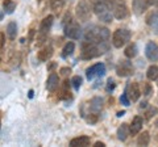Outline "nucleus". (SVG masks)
I'll return each instance as SVG.
<instances>
[{"mask_svg": "<svg viewBox=\"0 0 158 147\" xmlns=\"http://www.w3.org/2000/svg\"><path fill=\"white\" fill-rule=\"evenodd\" d=\"M142 124H144V120H142V117L140 116H136L135 118H133L132 124H131V134L132 135H137L138 133L141 131L142 129Z\"/></svg>", "mask_w": 158, "mask_h": 147, "instance_id": "nucleus-12", "label": "nucleus"}, {"mask_svg": "<svg viewBox=\"0 0 158 147\" xmlns=\"http://www.w3.org/2000/svg\"><path fill=\"white\" fill-rule=\"evenodd\" d=\"M40 2H42V0H40Z\"/></svg>", "mask_w": 158, "mask_h": 147, "instance_id": "nucleus-42", "label": "nucleus"}, {"mask_svg": "<svg viewBox=\"0 0 158 147\" xmlns=\"http://www.w3.org/2000/svg\"><path fill=\"white\" fill-rule=\"evenodd\" d=\"M7 36H8V38L11 41H13L15 38H16V36H17V25H16V22L15 21H11L7 25Z\"/></svg>", "mask_w": 158, "mask_h": 147, "instance_id": "nucleus-19", "label": "nucleus"}, {"mask_svg": "<svg viewBox=\"0 0 158 147\" xmlns=\"http://www.w3.org/2000/svg\"><path fill=\"white\" fill-rule=\"evenodd\" d=\"M128 97H129V96H128L127 92H125V93H123L121 97H120V101H121L124 105H129V104H131V101H129L131 99H128Z\"/></svg>", "mask_w": 158, "mask_h": 147, "instance_id": "nucleus-31", "label": "nucleus"}, {"mask_svg": "<svg viewBox=\"0 0 158 147\" xmlns=\"http://www.w3.org/2000/svg\"><path fill=\"white\" fill-rule=\"evenodd\" d=\"M65 3H66V0H52L50 7H52V9L56 13H59L62 11L63 6H65Z\"/></svg>", "mask_w": 158, "mask_h": 147, "instance_id": "nucleus-23", "label": "nucleus"}, {"mask_svg": "<svg viewBox=\"0 0 158 147\" xmlns=\"http://www.w3.org/2000/svg\"><path fill=\"white\" fill-rule=\"evenodd\" d=\"M56 66H57V63H54V62H53V63H50V65L48 66V70H49V71H52V70H53V68L56 67Z\"/></svg>", "mask_w": 158, "mask_h": 147, "instance_id": "nucleus-35", "label": "nucleus"}, {"mask_svg": "<svg viewBox=\"0 0 158 147\" xmlns=\"http://www.w3.org/2000/svg\"><path fill=\"white\" fill-rule=\"evenodd\" d=\"M131 134V127L128 126V124H121L120 126H118L117 129V138L120 139L121 142L127 141V138L129 137Z\"/></svg>", "mask_w": 158, "mask_h": 147, "instance_id": "nucleus-15", "label": "nucleus"}, {"mask_svg": "<svg viewBox=\"0 0 158 147\" xmlns=\"http://www.w3.org/2000/svg\"><path fill=\"white\" fill-rule=\"evenodd\" d=\"M4 9H6L7 13H12L15 11V8H16V4H15L13 2H11V0H4Z\"/></svg>", "mask_w": 158, "mask_h": 147, "instance_id": "nucleus-25", "label": "nucleus"}, {"mask_svg": "<svg viewBox=\"0 0 158 147\" xmlns=\"http://www.w3.org/2000/svg\"><path fill=\"white\" fill-rule=\"evenodd\" d=\"M145 55L149 61L152 62H157L158 61V45L156 42H148L146 47H145Z\"/></svg>", "mask_w": 158, "mask_h": 147, "instance_id": "nucleus-8", "label": "nucleus"}, {"mask_svg": "<svg viewBox=\"0 0 158 147\" xmlns=\"http://www.w3.org/2000/svg\"><path fill=\"white\" fill-rule=\"evenodd\" d=\"M87 122L88 124H91V125H94V124H96L98 122V116L95 114V113H92V114H90L87 117Z\"/></svg>", "mask_w": 158, "mask_h": 147, "instance_id": "nucleus-30", "label": "nucleus"}, {"mask_svg": "<svg viewBox=\"0 0 158 147\" xmlns=\"http://www.w3.org/2000/svg\"><path fill=\"white\" fill-rule=\"evenodd\" d=\"M53 54H54L53 47L52 46H46V47H44V49H41V50L38 51L37 58H38L40 62H46L53 57Z\"/></svg>", "mask_w": 158, "mask_h": 147, "instance_id": "nucleus-14", "label": "nucleus"}, {"mask_svg": "<svg viewBox=\"0 0 158 147\" xmlns=\"http://www.w3.org/2000/svg\"><path fill=\"white\" fill-rule=\"evenodd\" d=\"M74 50H75V45H74V42H67L65 45V47H63V50H62V57L67 58L69 55H71V54L74 53Z\"/></svg>", "mask_w": 158, "mask_h": 147, "instance_id": "nucleus-24", "label": "nucleus"}, {"mask_svg": "<svg viewBox=\"0 0 158 147\" xmlns=\"http://www.w3.org/2000/svg\"><path fill=\"white\" fill-rule=\"evenodd\" d=\"M91 2H94V3H96V2H98V0H91Z\"/></svg>", "mask_w": 158, "mask_h": 147, "instance_id": "nucleus-40", "label": "nucleus"}, {"mask_svg": "<svg viewBox=\"0 0 158 147\" xmlns=\"http://www.w3.org/2000/svg\"><path fill=\"white\" fill-rule=\"evenodd\" d=\"M127 93H128V96H129V99L132 101H137L138 99H140L141 91H140V85H138V83H136V81L131 83V84L128 85Z\"/></svg>", "mask_w": 158, "mask_h": 147, "instance_id": "nucleus-10", "label": "nucleus"}, {"mask_svg": "<svg viewBox=\"0 0 158 147\" xmlns=\"http://www.w3.org/2000/svg\"><path fill=\"white\" fill-rule=\"evenodd\" d=\"M146 2H148V6H153V4H156V2H157V0H146Z\"/></svg>", "mask_w": 158, "mask_h": 147, "instance_id": "nucleus-36", "label": "nucleus"}, {"mask_svg": "<svg viewBox=\"0 0 158 147\" xmlns=\"http://www.w3.org/2000/svg\"><path fill=\"white\" fill-rule=\"evenodd\" d=\"M115 87H116V84H115V81H113V79H108V81H107V92H112L113 89H115Z\"/></svg>", "mask_w": 158, "mask_h": 147, "instance_id": "nucleus-28", "label": "nucleus"}, {"mask_svg": "<svg viewBox=\"0 0 158 147\" xmlns=\"http://www.w3.org/2000/svg\"><path fill=\"white\" fill-rule=\"evenodd\" d=\"M70 72H71V70H70V68H67V67L61 68V74H62V75H67V74H70Z\"/></svg>", "mask_w": 158, "mask_h": 147, "instance_id": "nucleus-32", "label": "nucleus"}, {"mask_svg": "<svg viewBox=\"0 0 158 147\" xmlns=\"http://www.w3.org/2000/svg\"><path fill=\"white\" fill-rule=\"evenodd\" d=\"M142 93H144L146 97H149L153 93V87H152L150 83H145L144 84V91H142Z\"/></svg>", "mask_w": 158, "mask_h": 147, "instance_id": "nucleus-27", "label": "nucleus"}, {"mask_svg": "<svg viewBox=\"0 0 158 147\" xmlns=\"http://www.w3.org/2000/svg\"><path fill=\"white\" fill-rule=\"evenodd\" d=\"M59 85V76L57 75L56 72H52L48 77V81H46V88L49 92H54L58 88Z\"/></svg>", "mask_w": 158, "mask_h": 147, "instance_id": "nucleus-11", "label": "nucleus"}, {"mask_svg": "<svg viewBox=\"0 0 158 147\" xmlns=\"http://www.w3.org/2000/svg\"><path fill=\"white\" fill-rule=\"evenodd\" d=\"M148 7H149V6H148L146 0H133V9H135V12L137 14L142 13Z\"/></svg>", "mask_w": 158, "mask_h": 147, "instance_id": "nucleus-17", "label": "nucleus"}, {"mask_svg": "<svg viewBox=\"0 0 158 147\" xmlns=\"http://www.w3.org/2000/svg\"><path fill=\"white\" fill-rule=\"evenodd\" d=\"M90 109L92 110V113H99L103 109V99L102 97H94L90 101Z\"/></svg>", "mask_w": 158, "mask_h": 147, "instance_id": "nucleus-16", "label": "nucleus"}, {"mask_svg": "<svg viewBox=\"0 0 158 147\" xmlns=\"http://www.w3.org/2000/svg\"><path fill=\"white\" fill-rule=\"evenodd\" d=\"M75 12H77V17L81 21H88L91 18V9L86 0H79L77 4Z\"/></svg>", "mask_w": 158, "mask_h": 147, "instance_id": "nucleus-4", "label": "nucleus"}, {"mask_svg": "<svg viewBox=\"0 0 158 147\" xmlns=\"http://www.w3.org/2000/svg\"><path fill=\"white\" fill-rule=\"evenodd\" d=\"M154 125H156V126H157V127H158V118H157V120H156V122H154Z\"/></svg>", "mask_w": 158, "mask_h": 147, "instance_id": "nucleus-39", "label": "nucleus"}, {"mask_svg": "<svg viewBox=\"0 0 158 147\" xmlns=\"http://www.w3.org/2000/svg\"><path fill=\"white\" fill-rule=\"evenodd\" d=\"M65 26V36L69 38H73V40H78L81 37V26L77 21L71 20L70 22H67Z\"/></svg>", "mask_w": 158, "mask_h": 147, "instance_id": "nucleus-5", "label": "nucleus"}, {"mask_svg": "<svg viewBox=\"0 0 158 147\" xmlns=\"http://www.w3.org/2000/svg\"><path fill=\"white\" fill-rule=\"evenodd\" d=\"M71 83H73V85L75 89H79L82 85V77L79 76V75H75V76H73V79H71Z\"/></svg>", "mask_w": 158, "mask_h": 147, "instance_id": "nucleus-26", "label": "nucleus"}, {"mask_svg": "<svg viewBox=\"0 0 158 147\" xmlns=\"http://www.w3.org/2000/svg\"><path fill=\"white\" fill-rule=\"evenodd\" d=\"M0 37H2V42H0V45H2V50H4V43H6V38H4V33L2 32L0 34Z\"/></svg>", "mask_w": 158, "mask_h": 147, "instance_id": "nucleus-33", "label": "nucleus"}, {"mask_svg": "<svg viewBox=\"0 0 158 147\" xmlns=\"http://www.w3.org/2000/svg\"><path fill=\"white\" fill-rule=\"evenodd\" d=\"M157 135H158V134H157ZM157 139H158V137H157Z\"/></svg>", "mask_w": 158, "mask_h": 147, "instance_id": "nucleus-41", "label": "nucleus"}, {"mask_svg": "<svg viewBox=\"0 0 158 147\" xmlns=\"http://www.w3.org/2000/svg\"><path fill=\"white\" fill-rule=\"evenodd\" d=\"M94 12L96 13V16L99 17V20L103 22H111L113 16L110 12V7L106 0H98L96 3H94Z\"/></svg>", "mask_w": 158, "mask_h": 147, "instance_id": "nucleus-1", "label": "nucleus"}, {"mask_svg": "<svg viewBox=\"0 0 158 147\" xmlns=\"http://www.w3.org/2000/svg\"><path fill=\"white\" fill-rule=\"evenodd\" d=\"M149 142H150V135H149L148 131H142V133L138 135V138H137V145L138 146H148Z\"/></svg>", "mask_w": 158, "mask_h": 147, "instance_id": "nucleus-20", "label": "nucleus"}, {"mask_svg": "<svg viewBox=\"0 0 158 147\" xmlns=\"http://www.w3.org/2000/svg\"><path fill=\"white\" fill-rule=\"evenodd\" d=\"M29 97H31V99H32V97H33V91L31 89V91H29Z\"/></svg>", "mask_w": 158, "mask_h": 147, "instance_id": "nucleus-38", "label": "nucleus"}, {"mask_svg": "<svg viewBox=\"0 0 158 147\" xmlns=\"http://www.w3.org/2000/svg\"><path fill=\"white\" fill-rule=\"evenodd\" d=\"M146 76H148V79H149L150 81L153 80H157V77H158V67L157 66H150L149 68H148V71H146Z\"/></svg>", "mask_w": 158, "mask_h": 147, "instance_id": "nucleus-22", "label": "nucleus"}, {"mask_svg": "<svg viewBox=\"0 0 158 147\" xmlns=\"http://www.w3.org/2000/svg\"><path fill=\"white\" fill-rule=\"evenodd\" d=\"M125 57L127 58H129V59H132V58H135L137 55V53H138V49H137V45L136 43H131L129 46H127L125 49Z\"/></svg>", "mask_w": 158, "mask_h": 147, "instance_id": "nucleus-21", "label": "nucleus"}, {"mask_svg": "<svg viewBox=\"0 0 158 147\" xmlns=\"http://www.w3.org/2000/svg\"><path fill=\"white\" fill-rule=\"evenodd\" d=\"M129 38H131V32L128 29H117L112 36V43L115 47L120 49L129 41Z\"/></svg>", "mask_w": 158, "mask_h": 147, "instance_id": "nucleus-3", "label": "nucleus"}, {"mask_svg": "<svg viewBox=\"0 0 158 147\" xmlns=\"http://www.w3.org/2000/svg\"><path fill=\"white\" fill-rule=\"evenodd\" d=\"M128 13H129V9H128V7L125 6L124 2L115 3V6H113V16H115L117 20L125 18L128 16Z\"/></svg>", "mask_w": 158, "mask_h": 147, "instance_id": "nucleus-7", "label": "nucleus"}, {"mask_svg": "<svg viewBox=\"0 0 158 147\" xmlns=\"http://www.w3.org/2000/svg\"><path fill=\"white\" fill-rule=\"evenodd\" d=\"M94 147H106V145L103 143V142H96V143L94 145Z\"/></svg>", "mask_w": 158, "mask_h": 147, "instance_id": "nucleus-34", "label": "nucleus"}, {"mask_svg": "<svg viewBox=\"0 0 158 147\" xmlns=\"http://www.w3.org/2000/svg\"><path fill=\"white\" fill-rule=\"evenodd\" d=\"M53 21H54V16L49 14V16H46V17L41 21V24H40L38 36H37V45H38V46H41L42 43L45 42V38H46V36H48L49 30H50L52 25H53Z\"/></svg>", "mask_w": 158, "mask_h": 147, "instance_id": "nucleus-2", "label": "nucleus"}, {"mask_svg": "<svg viewBox=\"0 0 158 147\" xmlns=\"http://www.w3.org/2000/svg\"><path fill=\"white\" fill-rule=\"evenodd\" d=\"M70 83L69 80H65L62 84V92H61V96H59V99L62 100H69L71 99V92H70Z\"/></svg>", "mask_w": 158, "mask_h": 147, "instance_id": "nucleus-18", "label": "nucleus"}, {"mask_svg": "<svg viewBox=\"0 0 158 147\" xmlns=\"http://www.w3.org/2000/svg\"><path fill=\"white\" fill-rule=\"evenodd\" d=\"M157 112H158V110H157V108H150V109L145 113V114H146V116H145V118H146V120H150L152 117L157 113Z\"/></svg>", "mask_w": 158, "mask_h": 147, "instance_id": "nucleus-29", "label": "nucleus"}, {"mask_svg": "<svg viewBox=\"0 0 158 147\" xmlns=\"http://www.w3.org/2000/svg\"><path fill=\"white\" fill-rule=\"evenodd\" d=\"M124 114H125V112L121 110V112H118V113H117V117H121V116H124Z\"/></svg>", "mask_w": 158, "mask_h": 147, "instance_id": "nucleus-37", "label": "nucleus"}, {"mask_svg": "<svg viewBox=\"0 0 158 147\" xmlns=\"http://www.w3.org/2000/svg\"><path fill=\"white\" fill-rule=\"evenodd\" d=\"M106 74V66L104 63H96V65L91 66L90 68H87L86 75L88 80H92L94 77H102Z\"/></svg>", "mask_w": 158, "mask_h": 147, "instance_id": "nucleus-6", "label": "nucleus"}, {"mask_svg": "<svg viewBox=\"0 0 158 147\" xmlns=\"http://www.w3.org/2000/svg\"><path fill=\"white\" fill-rule=\"evenodd\" d=\"M116 72H117V75L121 76V77L129 76L133 74V67L128 61H121L120 65H118L117 68H116Z\"/></svg>", "mask_w": 158, "mask_h": 147, "instance_id": "nucleus-9", "label": "nucleus"}, {"mask_svg": "<svg viewBox=\"0 0 158 147\" xmlns=\"http://www.w3.org/2000/svg\"><path fill=\"white\" fill-rule=\"evenodd\" d=\"M90 137H87V135H81V137H78V138H74L70 141V146L71 147H87V146H90Z\"/></svg>", "mask_w": 158, "mask_h": 147, "instance_id": "nucleus-13", "label": "nucleus"}]
</instances>
